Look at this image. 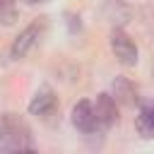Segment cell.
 I'll return each instance as SVG.
<instances>
[{
    "instance_id": "obj_1",
    "label": "cell",
    "mask_w": 154,
    "mask_h": 154,
    "mask_svg": "<svg viewBox=\"0 0 154 154\" xmlns=\"http://www.w3.org/2000/svg\"><path fill=\"white\" fill-rule=\"evenodd\" d=\"M34 149L31 130L17 113H0V152Z\"/></svg>"
},
{
    "instance_id": "obj_2",
    "label": "cell",
    "mask_w": 154,
    "mask_h": 154,
    "mask_svg": "<svg viewBox=\"0 0 154 154\" xmlns=\"http://www.w3.org/2000/svg\"><path fill=\"white\" fill-rule=\"evenodd\" d=\"M111 51H113L116 60L123 63V65H135L137 63V46L123 29L111 31Z\"/></svg>"
},
{
    "instance_id": "obj_3",
    "label": "cell",
    "mask_w": 154,
    "mask_h": 154,
    "mask_svg": "<svg viewBox=\"0 0 154 154\" xmlns=\"http://www.w3.org/2000/svg\"><path fill=\"white\" fill-rule=\"evenodd\" d=\"M94 106V118H96V128L99 130H108L116 120H118V108H116V99L111 94H99Z\"/></svg>"
},
{
    "instance_id": "obj_4",
    "label": "cell",
    "mask_w": 154,
    "mask_h": 154,
    "mask_svg": "<svg viewBox=\"0 0 154 154\" xmlns=\"http://www.w3.org/2000/svg\"><path fill=\"white\" fill-rule=\"evenodd\" d=\"M58 108V96L51 87H41L34 99L29 101V113L31 116H38V118H46V116H53Z\"/></svg>"
},
{
    "instance_id": "obj_5",
    "label": "cell",
    "mask_w": 154,
    "mask_h": 154,
    "mask_svg": "<svg viewBox=\"0 0 154 154\" xmlns=\"http://www.w3.org/2000/svg\"><path fill=\"white\" fill-rule=\"evenodd\" d=\"M38 36H41V29H38V24H29L14 41H12V48H10V55L14 58V60H22L34 46H36V41H38Z\"/></svg>"
},
{
    "instance_id": "obj_6",
    "label": "cell",
    "mask_w": 154,
    "mask_h": 154,
    "mask_svg": "<svg viewBox=\"0 0 154 154\" xmlns=\"http://www.w3.org/2000/svg\"><path fill=\"white\" fill-rule=\"evenodd\" d=\"M72 125L77 128V130H82V132H94V130H99L96 128V118H94V106H91V101H79V103H75V108H72Z\"/></svg>"
},
{
    "instance_id": "obj_7",
    "label": "cell",
    "mask_w": 154,
    "mask_h": 154,
    "mask_svg": "<svg viewBox=\"0 0 154 154\" xmlns=\"http://www.w3.org/2000/svg\"><path fill=\"white\" fill-rule=\"evenodd\" d=\"M113 99H116V103L132 106V103H137V87L128 77H118L113 82Z\"/></svg>"
},
{
    "instance_id": "obj_8",
    "label": "cell",
    "mask_w": 154,
    "mask_h": 154,
    "mask_svg": "<svg viewBox=\"0 0 154 154\" xmlns=\"http://www.w3.org/2000/svg\"><path fill=\"white\" fill-rule=\"evenodd\" d=\"M135 128L142 137H154V103H147L140 108L135 118Z\"/></svg>"
},
{
    "instance_id": "obj_9",
    "label": "cell",
    "mask_w": 154,
    "mask_h": 154,
    "mask_svg": "<svg viewBox=\"0 0 154 154\" xmlns=\"http://www.w3.org/2000/svg\"><path fill=\"white\" fill-rule=\"evenodd\" d=\"M19 17V10H17V2L14 0H0V24L2 26H12Z\"/></svg>"
},
{
    "instance_id": "obj_10",
    "label": "cell",
    "mask_w": 154,
    "mask_h": 154,
    "mask_svg": "<svg viewBox=\"0 0 154 154\" xmlns=\"http://www.w3.org/2000/svg\"><path fill=\"white\" fill-rule=\"evenodd\" d=\"M24 2H29V5H36V2H41V0H24Z\"/></svg>"
}]
</instances>
